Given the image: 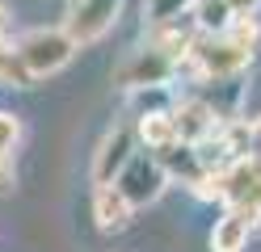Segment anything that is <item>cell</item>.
Returning <instances> with one entry per match:
<instances>
[{"label": "cell", "mask_w": 261, "mask_h": 252, "mask_svg": "<svg viewBox=\"0 0 261 252\" xmlns=\"http://www.w3.org/2000/svg\"><path fill=\"white\" fill-rule=\"evenodd\" d=\"M169 114H173L177 139H181V143H194V147H198V143H206L211 134L223 126V118L211 109L198 93H194V97H181V101H173V109H169Z\"/></svg>", "instance_id": "8"}, {"label": "cell", "mask_w": 261, "mask_h": 252, "mask_svg": "<svg viewBox=\"0 0 261 252\" xmlns=\"http://www.w3.org/2000/svg\"><path fill=\"white\" fill-rule=\"evenodd\" d=\"M253 240V223L236 210H223L211 227V252H244Z\"/></svg>", "instance_id": "10"}, {"label": "cell", "mask_w": 261, "mask_h": 252, "mask_svg": "<svg viewBox=\"0 0 261 252\" xmlns=\"http://www.w3.org/2000/svg\"><path fill=\"white\" fill-rule=\"evenodd\" d=\"M72 5H76V0H72Z\"/></svg>", "instance_id": "21"}, {"label": "cell", "mask_w": 261, "mask_h": 252, "mask_svg": "<svg viewBox=\"0 0 261 252\" xmlns=\"http://www.w3.org/2000/svg\"><path fill=\"white\" fill-rule=\"evenodd\" d=\"M257 46V21L253 17H236L223 34H198V42L190 50V67L198 80H223V76H240L253 59Z\"/></svg>", "instance_id": "1"}, {"label": "cell", "mask_w": 261, "mask_h": 252, "mask_svg": "<svg viewBox=\"0 0 261 252\" xmlns=\"http://www.w3.org/2000/svg\"><path fill=\"white\" fill-rule=\"evenodd\" d=\"M181 72V63H177L169 50H160L156 42L130 50V55L114 67V84H122L126 93H139V89H165V84Z\"/></svg>", "instance_id": "3"}, {"label": "cell", "mask_w": 261, "mask_h": 252, "mask_svg": "<svg viewBox=\"0 0 261 252\" xmlns=\"http://www.w3.org/2000/svg\"><path fill=\"white\" fill-rule=\"evenodd\" d=\"M5 17H9V9H5V0H0V30H5Z\"/></svg>", "instance_id": "20"}, {"label": "cell", "mask_w": 261, "mask_h": 252, "mask_svg": "<svg viewBox=\"0 0 261 252\" xmlns=\"http://www.w3.org/2000/svg\"><path fill=\"white\" fill-rule=\"evenodd\" d=\"M194 0H143V17H148V25H165L173 17H186Z\"/></svg>", "instance_id": "15"}, {"label": "cell", "mask_w": 261, "mask_h": 252, "mask_svg": "<svg viewBox=\"0 0 261 252\" xmlns=\"http://www.w3.org/2000/svg\"><path fill=\"white\" fill-rule=\"evenodd\" d=\"M257 5H261V0H227V9H232L236 17H253Z\"/></svg>", "instance_id": "18"}, {"label": "cell", "mask_w": 261, "mask_h": 252, "mask_svg": "<svg viewBox=\"0 0 261 252\" xmlns=\"http://www.w3.org/2000/svg\"><path fill=\"white\" fill-rule=\"evenodd\" d=\"M17 139H21V118L9 114V109H0V156H13Z\"/></svg>", "instance_id": "16"}, {"label": "cell", "mask_w": 261, "mask_h": 252, "mask_svg": "<svg viewBox=\"0 0 261 252\" xmlns=\"http://www.w3.org/2000/svg\"><path fill=\"white\" fill-rule=\"evenodd\" d=\"M198 97H202L206 105L223 118V122H232V118H236V101H240V80H236V76H223V80H202Z\"/></svg>", "instance_id": "12"}, {"label": "cell", "mask_w": 261, "mask_h": 252, "mask_svg": "<svg viewBox=\"0 0 261 252\" xmlns=\"http://www.w3.org/2000/svg\"><path fill=\"white\" fill-rule=\"evenodd\" d=\"M122 189V198L130 202V206H152V202L165 193V185H169V173H165V164H160L152 151H135V156H130V164L122 168L118 173V181H114Z\"/></svg>", "instance_id": "4"}, {"label": "cell", "mask_w": 261, "mask_h": 252, "mask_svg": "<svg viewBox=\"0 0 261 252\" xmlns=\"http://www.w3.org/2000/svg\"><path fill=\"white\" fill-rule=\"evenodd\" d=\"M0 84H13V89H25V84H34V76L25 72V63L17 55V46L0 38Z\"/></svg>", "instance_id": "14"}, {"label": "cell", "mask_w": 261, "mask_h": 252, "mask_svg": "<svg viewBox=\"0 0 261 252\" xmlns=\"http://www.w3.org/2000/svg\"><path fill=\"white\" fill-rule=\"evenodd\" d=\"M17 46V55H21V63H25V72L30 76H55V72H63L72 59H76V42H72V34L68 30H30L25 38H17L13 42Z\"/></svg>", "instance_id": "2"}, {"label": "cell", "mask_w": 261, "mask_h": 252, "mask_svg": "<svg viewBox=\"0 0 261 252\" xmlns=\"http://www.w3.org/2000/svg\"><path fill=\"white\" fill-rule=\"evenodd\" d=\"M194 21H198L202 34H223L236 21V13L227 9V0H198V5H194Z\"/></svg>", "instance_id": "13"}, {"label": "cell", "mask_w": 261, "mask_h": 252, "mask_svg": "<svg viewBox=\"0 0 261 252\" xmlns=\"http://www.w3.org/2000/svg\"><path fill=\"white\" fill-rule=\"evenodd\" d=\"M223 206L244 214L249 223H261V160L244 156L232 168H223Z\"/></svg>", "instance_id": "5"}, {"label": "cell", "mask_w": 261, "mask_h": 252, "mask_svg": "<svg viewBox=\"0 0 261 252\" xmlns=\"http://www.w3.org/2000/svg\"><path fill=\"white\" fill-rule=\"evenodd\" d=\"M135 134H139V147L143 151H165L173 143H181L177 139V126H173V114L169 109H160V114H139L135 118Z\"/></svg>", "instance_id": "11"}, {"label": "cell", "mask_w": 261, "mask_h": 252, "mask_svg": "<svg viewBox=\"0 0 261 252\" xmlns=\"http://www.w3.org/2000/svg\"><path fill=\"white\" fill-rule=\"evenodd\" d=\"M13 181V164H9V156H0V189Z\"/></svg>", "instance_id": "19"}, {"label": "cell", "mask_w": 261, "mask_h": 252, "mask_svg": "<svg viewBox=\"0 0 261 252\" xmlns=\"http://www.w3.org/2000/svg\"><path fill=\"white\" fill-rule=\"evenodd\" d=\"M249 156L261 160V118H257V122H249Z\"/></svg>", "instance_id": "17"}, {"label": "cell", "mask_w": 261, "mask_h": 252, "mask_svg": "<svg viewBox=\"0 0 261 252\" xmlns=\"http://www.w3.org/2000/svg\"><path fill=\"white\" fill-rule=\"evenodd\" d=\"M135 151H139L135 126H114L106 139L97 143V151H93V185H114Z\"/></svg>", "instance_id": "7"}, {"label": "cell", "mask_w": 261, "mask_h": 252, "mask_svg": "<svg viewBox=\"0 0 261 252\" xmlns=\"http://www.w3.org/2000/svg\"><path fill=\"white\" fill-rule=\"evenodd\" d=\"M130 214H135V206L122 198L118 185H97L93 189V218L101 231H122L130 223Z\"/></svg>", "instance_id": "9"}, {"label": "cell", "mask_w": 261, "mask_h": 252, "mask_svg": "<svg viewBox=\"0 0 261 252\" xmlns=\"http://www.w3.org/2000/svg\"><path fill=\"white\" fill-rule=\"evenodd\" d=\"M118 13H122V0H76L68 21H63V30L72 34L76 46H93L97 38H106L114 30Z\"/></svg>", "instance_id": "6"}]
</instances>
